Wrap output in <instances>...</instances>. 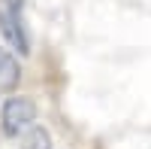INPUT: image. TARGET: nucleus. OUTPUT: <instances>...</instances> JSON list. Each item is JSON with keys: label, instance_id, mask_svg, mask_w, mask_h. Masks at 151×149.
I'll return each instance as SVG.
<instances>
[{"label": "nucleus", "instance_id": "f03ea898", "mask_svg": "<svg viewBox=\"0 0 151 149\" xmlns=\"http://www.w3.org/2000/svg\"><path fill=\"white\" fill-rule=\"evenodd\" d=\"M0 34L9 43L12 52L27 55L30 52V40L24 31V18H21V0H0Z\"/></svg>", "mask_w": 151, "mask_h": 149}, {"label": "nucleus", "instance_id": "20e7f679", "mask_svg": "<svg viewBox=\"0 0 151 149\" xmlns=\"http://www.w3.org/2000/svg\"><path fill=\"white\" fill-rule=\"evenodd\" d=\"M21 149H52V134H48L45 128H40V125H33V128L24 131Z\"/></svg>", "mask_w": 151, "mask_h": 149}, {"label": "nucleus", "instance_id": "f257e3e1", "mask_svg": "<svg viewBox=\"0 0 151 149\" xmlns=\"http://www.w3.org/2000/svg\"><path fill=\"white\" fill-rule=\"evenodd\" d=\"M36 122V104L27 94H12L3 101V110H0V128H3L6 137H18L27 128H33Z\"/></svg>", "mask_w": 151, "mask_h": 149}, {"label": "nucleus", "instance_id": "7ed1b4c3", "mask_svg": "<svg viewBox=\"0 0 151 149\" xmlns=\"http://www.w3.org/2000/svg\"><path fill=\"white\" fill-rule=\"evenodd\" d=\"M21 79V67H18V58L9 52V49H0V88L9 91L15 88Z\"/></svg>", "mask_w": 151, "mask_h": 149}]
</instances>
